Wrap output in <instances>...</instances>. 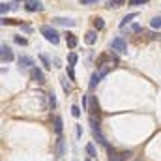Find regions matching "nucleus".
I'll list each match as a JSON object with an SVG mask.
<instances>
[{"instance_id": "obj_6", "label": "nucleus", "mask_w": 161, "mask_h": 161, "mask_svg": "<svg viewBox=\"0 0 161 161\" xmlns=\"http://www.w3.org/2000/svg\"><path fill=\"white\" fill-rule=\"evenodd\" d=\"M30 75H32V79H34V80H38L40 84H43V82H45V75H43V71H41L40 68H32Z\"/></svg>"}, {"instance_id": "obj_18", "label": "nucleus", "mask_w": 161, "mask_h": 161, "mask_svg": "<svg viewBox=\"0 0 161 161\" xmlns=\"http://www.w3.org/2000/svg\"><path fill=\"white\" fill-rule=\"evenodd\" d=\"M49 107H51V109H54V107H56V96H54V92H51V94H49Z\"/></svg>"}, {"instance_id": "obj_7", "label": "nucleus", "mask_w": 161, "mask_h": 161, "mask_svg": "<svg viewBox=\"0 0 161 161\" xmlns=\"http://www.w3.org/2000/svg\"><path fill=\"white\" fill-rule=\"evenodd\" d=\"M66 43H68V47H69V49H75V47H77V43H79V40H77V36H75V34L68 32V36H66Z\"/></svg>"}, {"instance_id": "obj_34", "label": "nucleus", "mask_w": 161, "mask_h": 161, "mask_svg": "<svg viewBox=\"0 0 161 161\" xmlns=\"http://www.w3.org/2000/svg\"><path fill=\"white\" fill-rule=\"evenodd\" d=\"M15 2H19V0H15Z\"/></svg>"}, {"instance_id": "obj_8", "label": "nucleus", "mask_w": 161, "mask_h": 161, "mask_svg": "<svg viewBox=\"0 0 161 161\" xmlns=\"http://www.w3.org/2000/svg\"><path fill=\"white\" fill-rule=\"evenodd\" d=\"M30 66H34V60L32 58H28V56H21L19 58V68L23 69V68H30Z\"/></svg>"}, {"instance_id": "obj_3", "label": "nucleus", "mask_w": 161, "mask_h": 161, "mask_svg": "<svg viewBox=\"0 0 161 161\" xmlns=\"http://www.w3.org/2000/svg\"><path fill=\"white\" fill-rule=\"evenodd\" d=\"M0 56H2V62H11V60L15 58L13 51H11L6 43H2V47H0Z\"/></svg>"}, {"instance_id": "obj_33", "label": "nucleus", "mask_w": 161, "mask_h": 161, "mask_svg": "<svg viewBox=\"0 0 161 161\" xmlns=\"http://www.w3.org/2000/svg\"><path fill=\"white\" fill-rule=\"evenodd\" d=\"M86 161H92V159H86Z\"/></svg>"}, {"instance_id": "obj_28", "label": "nucleus", "mask_w": 161, "mask_h": 161, "mask_svg": "<svg viewBox=\"0 0 161 161\" xmlns=\"http://www.w3.org/2000/svg\"><path fill=\"white\" fill-rule=\"evenodd\" d=\"M68 75H69L71 80H75V73H73V68H71V66H68Z\"/></svg>"}, {"instance_id": "obj_1", "label": "nucleus", "mask_w": 161, "mask_h": 161, "mask_svg": "<svg viewBox=\"0 0 161 161\" xmlns=\"http://www.w3.org/2000/svg\"><path fill=\"white\" fill-rule=\"evenodd\" d=\"M41 34L45 36V40L51 41L53 45H58V43H60V34H58L53 26H47V25H45V26H41Z\"/></svg>"}, {"instance_id": "obj_21", "label": "nucleus", "mask_w": 161, "mask_h": 161, "mask_svg": "<svg viewBox=\"0 0 161 161\" xmlns=\"http://www.w3.org/2000/svg\"><path fill=\"white\" fill-rule=\"evenodd\" d=\"M40 60H41V64H43V68H45V69H49V68H51V62H49V58H47L45 54H40Z\"/></svg>"}, {"instance_id": "obj_32", "label": "nucleus", "mask_w": 161, "mask_h": 161, "mask_svg": "<svg viewBox=\"0 0 161 161\" xmlns=\"http://www.w3.org/2000/svg\"><path fill=\"white\" fill-rule=\"evenodd\" d=\"M131 30H133V32H139V30H141V25H137V23L131 25Z\"/></svg>"}, {"instance_id": "obj_12", "label": "nucleus", "mask_w": 161, "mask_h": 161, "mask_svg": "<svg viewBox=\"0 0 161 161\" xmlns=\"http://www.w3.org/2000/svg\"><path fill=\"white\" fill-rule=\"evenodd\" d=\"M54 131H56V135H62V118L60 116H54Z\"/></svg>"}, {"instance_id": "obj_15", "label": "nucleus", "mask_w": 161, "mask_h": 161, "mask_svg": "<svg viewBox=\"0 0 161 161\" xmlns=\"http://www.w3.org/2000/svg\"><path fill=\"white\" fill-rule=\"evenodd\" d=\"M94 26H96L97 30H101V28L105 26V21H103L101 17H94Z\"/></svg>"}, {"instance_id": "obj_13", "label": "nucleus", "mask_w": 161, "mask_h": 161, "mask_svg": "<svg viewBox=\"0 0 161 161\" xmlns=\"http://www.w3.org/2000/svg\"><path fill=\"white\" fill-rule=\"evenodd\" d=\"M94 137L97 139V142H99V144H103V146H107V141H105V139H103V135L99 133V127H97V129H94Z\"/></svg>"}, {"instance_id": "obj_30", "label": "nucleus", "mask_w": 161, "mask_h": 161, "mask_svg": "<svg viewBox=\"0 0 161 161\" xmlns=\"http://www.w3.org/2000/svg\"><path fill=\"white\" fill-rule=\"evenodd\" d=\"M13 21L11 19H8V17H2V26H6V25H11Z\"/></svg>"}, {"instance_id": "obj_10", "label": "nucleus", "mask_w": 161, "mask_h": 161, "mask_svg": "<svg viewBox=\"0 0 161 161\" xmlns=\"http://www.w3.org/2000/svg\"><path fill=\"white\" fill-rule=\"evenodd\" d=\"M137 15H139V13H135V11H133V13H129V15H125V17H124V19L120 21V28H124V26H125L127 23H131V21H133V19H135Z\"/></svg>"}, {"instance_id": "obj_31", "label": "nucleus", "mask_w": 161, "mask_h": 161, "mask_svg": "<svg viewBox=\"0 0 161 161\" xmlns=\"http://www.w3.org/2000/svg\"><path fill=\"white\" fill-rule=\"evenodd\" d=\"M96 2H97V0H80V4H82V6H88V4H96Z\"/></svg>"}, {"instance_id": "obj_2", "label": "nucleus", "mask_w": 161, "mask_h": 161, "mask_svg": "<svg viewBox=\"0 0 161 161\" xmlns=\"http://www.w3.org/2000/svg\"><path fill=\"white\" fill-rule=\"evenodd\" d=\"M111 47H113V51H116V53H120V54L127 53V43H125L124 38H114L113 43H111Z\"/></svg>"}, {"instance_id": "obj_25", "label": "nucleus", "mask_w": 161, "mask_h": 161, "mask_svg": "<svg viewBox=\"0 0 161 161\" xmlns=\"http://www.w3.org/2000/svg\"><path fill=\"white\" fill-rule=\"evenodd\" d=\"M124 2H125V0H111L109 4H111L113 8H120V6H122V4H124Z\"/></svg>"}, {"instance_id": "obj_26", "label": "nucleus", "mask_w": 161, "mask_h": 161, "mask_svg": "<svg viewBox=\"0 0 161 161\" xmlns=\"http://www.w3.org/2000/svg\"><path fill=\"white\" fill-rule=\"evenodd\" d=\"M13 40H15V43H17V45H26V40H25V38H21V36H15Z\"/></svg>"}, {"instance_id": "obj_19", "label": "nucleus", "mask_w": 161, "mask_h": 161, "mask_svg": "<svg viewBox=\"0 0 161 161\" xmlns=\"http://www.w3.org/2000/svg\"><path fill=\"white\" fill-rule=\"evenodd\" d=\"M86 154L90 156V158H96L97 154H96V148H94V144H86Z\"/></svg>"}, {"instance_id": "obj_29", "label": "nucleus", "mask_w": 161, "mask_h": 161, "mask_svg": "<svg viewBox=\"0 0 161 161\" xmlns=\"http://www.w3.org/2000/svg\"><path fill=\"white\" fill-rule=\"evenodd\" d=\"M90 124H92V127H94V129H97V125H99V124H97V120H96L94 116H90Z\"/></svg>"}, {"instance_id": "obj_4", "label": "nucleus", "mask_w": 161, "mask_h": 161, "mask_svg": "<svg viewBox=\"0 0 161 161\" xmlns=\"http://www.w3.org/2000/svg\"><path fill=\"white\" fill-rule=\"evenodd\" d=\"M26 11H30V13H36V11H41L43 9V4H41L40 0H26Z\"/></svg>"}, {"instance_id": "obj_9", "label": "nucleus", "mask_w": 161, "mask_h": 161, "mask_svg": "<svg viewBox=\"0 0 161 161\" xmlns=\"http://www.w3.org/2000/svg\"><path fill=\"white\" fill-rule=\"evenodd\" d=\"M96 40H97V34H96L94 30H90V32H86V34H84V41H86L88 45H94Z\"/></svg>"}, {"instance_id": "obj_24", "label": "nucleus", "mask_w": 161, "mask_h": 161, "mask_svg": "<svg viewBox=\"0 0 161 161\" xmlns=\"http://www.w3.org/2000/svg\"><path fill=\"white\" fill-rule=\"evenodd\" d=\"M71 114H73L75 118H79V116H80V109L77 107V105H73V107H71Z\"/></svg>"}, {"instance_id": "obj_17", "label": "nucleus", "mask_w": 161, "mask_h": 161, "mask_svg": "<svg viewBox=\"0 0 161 161\" xmlns=\"http://www.w3.org/2000/svg\"><path fill=\"white\" fill-rule=\"evenodd\" d=\"M11 8H13L11 4H6V2H2V4H0V11H2V15H6V13L11 9Z\"/></svg>"}, {"instance_id": "obj_22", "label": "nucleus", "mask_w": 161, "mask_h": 161, "mask_svg": "<svg viewBox=\"0 0 161 161\" xmlns=\"http://www.w3.org/2000/svg\"><path fill=\"white\" fill-rule=\"evenodd\" d=\"M62 88H64V92H66V94H69V92H71V86H69V84H68V80H66V77H62Z\"/></svg>"}, {"instance_id": "obj_14", "label": "nucleus", "mask_w": 161, "mask_h": 161, "mask_svg": "<svg viewBox=\"0 0 161 161\" xmlns=\"http://www.w3.org/2000/svg\"><path fill=\"white\" fill-rule=\"evenodd\" d=\"M88 111H90V113H96V111H97V101H96V97H92V96H90V103H88Z\"/></svg>"}, {"instance_id": "obj_16", "label": "nucleus", "mask_w": 161, "mask_h": 161, "mask_svg": "<svg viewBox=\"0 0 161 161\" xmlns=\"http://www.w3.org/2000/svg\"><path fill=\"white\" fill-rule=\"evenodd\" d=\"M77 60H79V56H77L75 53H69V54H68V62H69V66H75Z\"/></svg>"}, {"instance_id": "obj_23", "label": "nucleus", "mask_w": 161, "mask_h": 161, "mask_svg": "<svg viewBox=\"0 0 161 161\" xmlns=\"http://www.w3.org/2000/svg\"><path fill=\"white\" fill-rule=\"evenodd\" d=\"M109 69H111V68H109V66H101V69H99V77H101V79H103V77H105V75H107V73H109Z\"/></svg>"}, {"instance_id": "obj_20", "label": "nucleus", "mask_w": 161, "mask_h": 161, "mask_svg": "<svg viewBox=\"0 0 161 161\" xmlns=\"http://www.w3.org/2000/svg\"><path fill=\"white\" fill-rule=\"evenodd\" d=\"M150 26H152V28H161V17H154V19L150 21Z\"/></svg>"}, {"instance_id": "obj_11", "label": "nucleus", "mask_w": 161, "mask_h": 161, "mask_svg": "<svg viewBox=\"0 0 161 161\" xmlns=\"http://www.w3.org/2000/svg\"><path fill=\"white\" fill-rule=\"evenodd\" d=\"M99 80H101V77H99V73L96 71V73L92 75V79H90V84H88V86H90V90H94V88L97 86V82H99Z\"/></svg>"}, {"instance_id": "obj_27", "label": "nucleus", "mask_w": 161, "mask_h": 161, "mask_svg": "<svg viewBox=\"0 0 161 161\" xmlns=\"http://www.w3.org/2000/svg\"><path fill=\"white\" fill-rule=\"evenodd\" d=\"M148 0H129V4L131 6H141V4H146Z\"/></svg>"}, {"instance_id": "obj_5", "label": "nucleus", "mask_w": 161, "mask_h": 161, "mask_svg": "<svg viewBox=\"0 0 161 161\" xmlns=\"http://www.w3.org/2000/svg\"><path fill=\"white\" fill-rule=\"evenodd\" d=\"M53 25H58V26H68V28H71V26H75L77 23H75L73 19H66V17H54V19H53Z\"/></svg>"}]
</instances>
